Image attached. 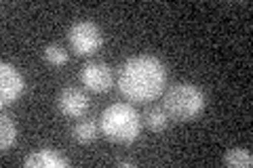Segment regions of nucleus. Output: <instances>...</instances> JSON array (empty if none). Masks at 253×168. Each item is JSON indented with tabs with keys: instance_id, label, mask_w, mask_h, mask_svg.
<instances>
[{
	"instance_id": "obj_1",
	"label": "nucleus",
	"mask_w": 253,
	"mask_h": 168,
	"mask_svg": "<svg viewBox=\"0 0 253 168\" xmlns=\"http://www.w3.org/2000/svg\"><path fill=\"white\" fill-rule=\"evenodd\" d=\"M167 67L154 55L126 59L118 69V89L129 101H152L163 93Z\"/></svg>"
},
{
	"instance_id": "obj_2",
	"label": "nucleus",
	"mask_w": 253,
	"mask_h": 168,
	"mask_svg": "<svg viewBox=\"0 0 253 168\" xmlns=\"http://www.w3.org/2000/svg\"><path fill=\"white\" fill-rule=\"evenodd\" d=\"M141 120L135 107L129 103H112L101 114V133L110 141L129 145L139 137Z\"/></svg>"
},
{
	"instance_id": "obj_3",
	"label": "nucleus",
	"mask_w": 253,
	"mask_h": 168,
	"mask_svg": "<svg viewBox=\"0 0 253 168\" xmlns=\"http://www.w3.org/2000/svg\"><path fill=\"white\" fill-rule=\"evenodd\" d=\"M205 107V95L196 84L179 82L165 93L163 109L169 118L177 122H188L194 120Z\"/></svg>"
},
{
	"instance_id": "obj_4",
	"label": "nucleus",
	"mask_w": 253,
	"mask_h": 168,
	"mask_svg": "<svg viewBox=\"0 0 253 168\" xmlns=\"http://www.w3.org/2000/svg\"><path fill=\"white\" fill-rule=\"evenodd\" d=\"M68 40L78 55H91L104 44V34L93 21H76L68 32Z\"/></svg>"
},
{
	"instance_id": "obj_5",
	"label": "nucleus",
	"mask_w": 253,
	"mask_h": 168,
	"mask_svg": "<svg viewBox=\"0 0 253 168\" xmlns=\"http://www.w3.org/2000/svg\"><path fill=\"white\" fill-rule=\"evenodd\" d=\"M26 91V80L17 71V67H13L11 63L2 61L0 63V105L6 107L13 101H17L21 97V93Z\"/></svg>"
},
{
	"instance_id": "obj_6",
	"label": "nucleus",
	"mask_w": 253,
	"mask_h": 168,
	"mask_svg": "<svg viewBox=\"0 0 253 168\" xmlns=\"http://www.w3.org/2000/svg\"><path fill=\"white\" fill-rule=\"evenodd\" d=\"M81 82L93 93H106L114 82L112 69L104 61H89L81 69Z\"/></svg>"
},
{
	"instance_id": "obj_7",
	"label": "nucleus",
	"mask_w": 253,
	"mask_h": 168,
	"mask_svg": "<svg viewBox=\"0 0 253 168\" xmlns=\"http://www.w3.org/2000/svg\"><path fill=\"white\" fill-rule=\"evenodd\" d=\"M57 107L63 116L68 118H81L89 109V97L76 86H68L63 89L57 97Z\"/></svg>"
},
{
	"instance_id": "obj_8",
	"label": "nucleus",
	"mask_w": 253,
	"mask_h": 168,
	"mask_svg": "<svg viewBox=\"0 0 253 168\" xmlns=\"http://www.w3.org/2000/svg\"><path fill=\"white\" fill-rule=\"evenodd\" d=\"M23 164L30 166V168H68L70 160L59 156L55 149L42 147V149L32 151V154L23 160Z\"/></svg>"
},
{
	"instance_id": "obj_9",
	"label": "nucleus",
	"mask_w": 253,
	"mask_h": 168,
	"mask_svg": "<svg viewBox=\"0 0 253 168\" xmlns=\"http://www.w3.org/2000/svg\"><path fill=\"white\" fill-rule=\"evenodd\" d=\"M224 164L232 168H249L253 166V156L245 147H232L224 154Z\"/></svg>"
},
{
	"instance_id": "obj_10",
	"label": "nucleus",
	"mask_w": 253,
	"mask_h": 168,
	"mask_svg": "<svg viewBox=\"0 0 253 168\" xmlns=\"http://www.w3.org/2000/svg\"><path fill=\"white\" fill-rule=\"evenodd\" d=\"M17 141V126L9 116H0V147L2 151L11 149Z\"/></svg>"
},
{
	"instance_id": "obj_11",
	"label": "nucleus",
	"mask_w": 253,
	"mask_h": 168,
	"mask_svg": "<svg viewBox=\"0 0 253 168\" xmlns=\"http://www.w3.org/2000/svg\"><path fill=\"white\" fill-rule=\"evenodd\" d=\"M72 137L78 143H83V145L93 143L97 139V126H95V122H91V120H83V122H78L72 129Z\"/></svg>"
},
{
	"instance_id": "obj_12",
	"label": "nucleus",
	"mask_w": 253,
	"mask_h": 168,
	"mask_svg": "<svg viewBox=\"0 0 253 168\" xmlns=\"http://www.w3.org/2000/svg\"><path fill=\"white\" fill-rule=\"evenodd\" d=\"M144 122L150 131H154V133H161L167 129V124H169V116L165 114V109L161 107H152V109H148L146 111V116H144Z\"/></svg>"
},
{
	"instance_id": "obj_13",
	"label": "nucleus",
	"mask_w": 253,
	"mask_h": 168,
	"mask_svg": "<svg viewBox=\"0 0 253 168\" xmlns=\"http://www.w3.org/2000/svg\"><path fill=\"white\" fill-rule=\"evenodd\" d=\"M42 55H44V59L49 61L51 66H63V63H68V59H70L68 51L63 49V46H59V44H46Z\"/></svg>"
},
{
	"instance_id": "obj_14",
	"label": "nucleus",
	"mask_w": 253,
	"mask_h": 168,
	"mask_svg": "<svg viewBox=\"0 0 253 168\" xmlns=\"http://www.w3.org/2000/svg\"><path fill=\"white\" fill-rule=\"evenodd\" d=\"M114 164H116V166H125V168H133V166H135V162H133V160H126V158H118Z\"/></svg>"
}]
</instances>
